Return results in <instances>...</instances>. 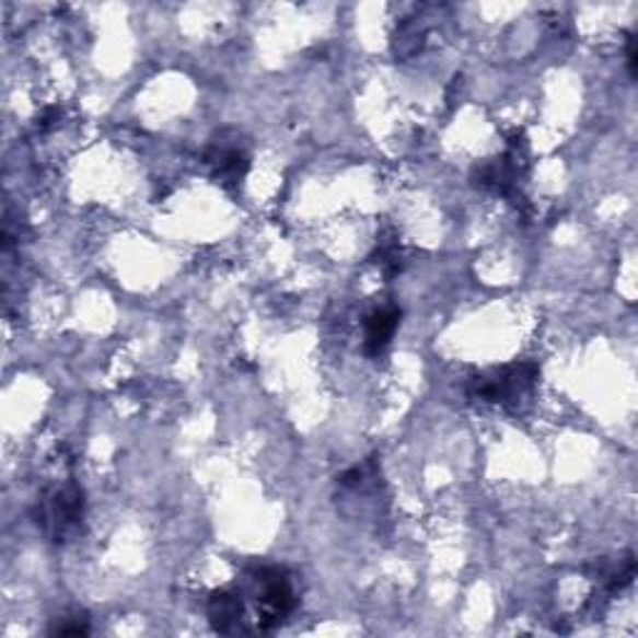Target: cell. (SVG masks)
Here are the masks:
<instances>
[{
	"label": "cell",
	"mask_w": 638,
	"mask_h": 638,
	"mask_svg": "<svg viewBox=\"0 0 638 638\" xmlns=\"http://www.w3.org/2000/svg\"><path fill=\"white\" fill-rule=\"evenodd\" d=\"M245 599V614L253 608L247 634H265L280 626L298 608V591L292 577L280 566H253L237 583Z\"/></svg>",
	"instance_id": "obj_1"
},
{
	"label": "cell",
	"mask_w": 638,
	"mask_h": 638,
	"mask_svg": "<svg viewBox=\"0 0 638 638\" xmlns=\"http://www.w3.org/2000/svg\"><path fill=\"white\" fill-rule=\"evenodd\" d=\"M35 524L53 544H66L73 538L85 519V491L78 484H56L45 489L35 504Z\"/></svg>",
	"instance_id": "obj_2"
},
{
	"label": "cell",
	"mask_w": 638,
	"mask_h": 638,
	"mask_svg": "<svg viewBox=\"0 0 638 638\" xmlns=\"http://www.w3.org/2000/svg\"><path fill=\"white\" fill-rule=\"evenodd\" d=\"M536 380L538 367L534 362L499 367V370L474 376L469 382V397L487 404H501V407H517L526 394H532Z\"/></svg>",
	"instance_id": "obj_3"
},
{
	"label": "cell",
	"mask_w": 638,
	"mask_h": 638,
	"mask_svg": "<svg viewBox=\"0 0 638 638\" xmlns=\"http://www.w3.org/2000/svg\"><path fill=\"white\" fill-rule=\"evenodd\" d=\"M208 618L218 634H245V599L240 589L212 591L208 599Z\"/></svg>",
	"instance_id": "obj_4"
},
{
	"label": "cell",
	"mask_w": 638,
	"mask_h": 638,
	"mask_svg": "<svg viewBox=\"0 0 638 638\" xmlns=\"http://www.w3.org/2000/svg\"><path fill=\"white\" fill-rule=\"evenodd\" d=\"M205 163L212 167V175L222 185H240L242 177L250 170V155L240 146L232 142H210V148L205 150Z\"/></svg>",
	"instance_id": "obj_5"
},
{
	"label": "cell",
	"mask_w": 638,
	"mask_h": 638,
	"mask_svg": "<svg viewBox=\"0 0 638 638\" xmlns=\"http://www.w3.org/2000/svg\"><path fill=\"white\" fill-rule=\"evenodd\" d=\"M402 312L397 308H382L374 310L364 322V352L376 357L390 347L394 332L399 327Z\"/></svg>",
	"instance_id": "obj_6"
},
{
	"label": "cell",
	"mask_w": 638,
	"mask_h": 638,
	"mask_svg": "<svg viewBox=\"0 0 638 638\" xmlns=\"http://www.w3.org/2000/svg\"><path fill=\"white\" fill-rule=\"evenodd\" d=\"M53 634H60V636H88L90 628L85 618H62V622L53 628Z\"/></svg>",
	"instance_id": "obj_7"
},
{
	"label": "cell",
	"mask_w": 638,
	"mask_h": 638,
	"mask_svg": "<svg viewBox=\"0 0 638 638\" xmlns=\"http://www.w3.org/2000/svg\"><path fill=\"white\" fill-rule=\"evenodd\" d=\"M636 35H628L626 38V62H628V76L636 78Z\"/></svg>",
	"instance_id": "obj_8"
}]
</instances>
